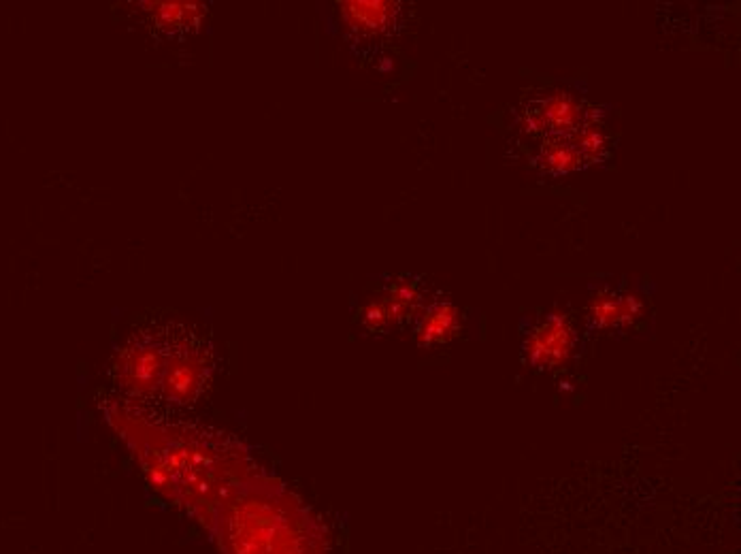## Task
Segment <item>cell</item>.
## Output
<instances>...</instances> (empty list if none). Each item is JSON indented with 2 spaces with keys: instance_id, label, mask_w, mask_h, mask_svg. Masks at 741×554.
Here are the masks:
<instances>
[{
  "instance_id": "cell-3",
  "label": "cell",
  "mask_w": 741,
  "mask_h": 554,
  "mask_svg": "<svg viewBox=\"0 0 741 554\" xmlns=\"http://www.w3.org/2000/svg\"><path fill=\"white\" fill-rule=\"evenodd\" d=\"M605 143V133L597 122L580 133L539 141L537 165L548 175H569L595 165L607 148Z\"/></svg>"
},
{
  "instance_id": "cell-1",
  "label": "cell",
  "mask_w": 741,
  "mask_h": 554,
  "mask_svg": "<svg viewBox=\"0 0 741 554\" xmlns=\"http://www.w3.org/2000/svg\"><path fill=\"white\" fill-rule=\"evenodd\" d=\"M205 367L199 348L177 344L169 350V344L162 348L150 341L128 350L120 369L126 373L124 384L135 393L152 397L160 390L167 401L181 403L199 393Z\"/></svg>"
},
{
  "instance_id": "cell-5",
  "label": "cell",
  "mask_w": 741,
  "mask_h": 554,
  "mask_svg": "<svg viewBox=\"0 0 741 554\" xmlns=\"http://www.w3.org/2000/svg\"><path fill=\"white\" fill-rule=\"evenodd\" d=\"M641 312V303L633 295L605 290L592 299L588 318L599 329H618L631 324Z\"/></svg>"
},
{
  "instance_id": "cell-6",
  "label": "cell",
  "mask_w": 741,
  "mask_h": 554,
  "mask_svg": "<svg viewBox=\"0 0 741 554\" xmlns=\"http://www.w3.org/2000/svg\"><path fill=\"white\" fill-rule=\"evenodd\" d=\"M418 303H420L418 288L409 282H399L394 284L380 301L369 305L365 318L369 324H373V327H380V324H390L409 316L418 307Z\"/></svg>"
},
{
  "instance_id": "cell-2",
  "label": "cell",
  "mask_w": 741,
  "mask_h": 554,
  "mask_svg": "<svg viewBox=\"0 0 741 554\" xmlns=\"http://www.w3.org/2000/svg\"><path fill=\"white\" fill-rule=\"evenodd\" d=\"M597 122V109L569 92L533 96L520 111L522 133L539 141L580 133Z\"/></svg>"
},
{
  "instance_id": "cell-4",
  "label": "cell",
  "mask_w": 741,
  "mask_h": 554,
  "mask_svg": "<svg viewBox=\"0 0 741 554\" xmlns=\"http://www.w3.org/2000/svg\"><path fill=\"white\" fill-rule=\"evenodd\" d=\"M575 344L571 324L561 314H550L539 322V327L526 339V356L535 367L563 365Z\"/></svg>"
},
{
  "instance_id": "cell-8",
  "label": "cell",
  "mask_w": 741,
  "mask_h": 554,
  "mask_svg": "<svg viewBox=\"0 0 741 554\" xmlns=\"http://www.w3.org/2000/svg\"><path fill=\"white\" fill-rule=\"evenodd\" d=\"M343 7L348 24L362 32H380L388 28L397 13L390 3H345Z\"/></svg>"
},
{
  "instance_id": "cell-7",
  "label": "cell",
  "mask_w": 741,
  "mask_h": 554,
  "mask_svg": "<svg viewBox=\"0 0 741 554\" xmlns=\"http://www.w3.org/2000/svg\"><path fill=\"white\" fill-rule=\"evenodd\" d=\"M456 329H458L456 309L450 303L437 301L426 307L418 329V337L422 344H439V341L450 339Z\"/></svg>"
}]
</instances>
